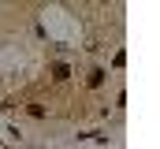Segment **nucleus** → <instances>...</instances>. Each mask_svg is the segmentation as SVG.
<instances>
[{
    "mask_svg": "<svg viewBox=\"0 0 160 149\" xmlns=\"http://www.w3.org/2000/svg\"><path fill=\"white\" fill-rule=\"evenodd\" d=\"M52 78H56V82H67V78H71L67 64H52Z\"/></svg>",
    "mask_w": 160,
    "mask_h": 149,
    "instance_id": "nucleus-1",
    "label": "nucleus"
}]
</instances>
